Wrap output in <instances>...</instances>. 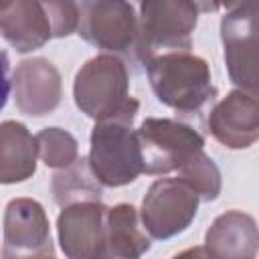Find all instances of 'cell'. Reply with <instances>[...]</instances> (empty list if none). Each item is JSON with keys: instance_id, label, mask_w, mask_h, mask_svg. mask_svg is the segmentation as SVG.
Segmentation results:
<instances>
[{"instance_id": "cell-1", "label": "cell", "mask_w": 259, "mask_h": 259, "mask_svg": "<svg viewBox=\"0 0 259 259\" xmlns=\"http://www.w3.org/2000/svg\"><path fill=\"white\" fill-rule=\"evenodd\" d=\"M150 79L160 101L182 111L198 109L208 97L212 99L214 95L206 63L196 57H160L150 65Z\"/></svg>"}, {"instance_id": "cell-2", "label": "cell", "mask_w": 259, "mask_h": 259, "mask_svg": "<svg viewBox=\"0 0 259 259\" xmlns=\"http://www.w3.org/2000/svg\"><path fill=\"white\" fill-rule=\"evenodd\" d=\"M255 14V0H237L223 18L225 57L231 77L251 93L257 89Z\"/></svg>"}, {"instance_id": "cell-3", "label": "cell", "mask_w": 259, "mask_h": 259, "mask_svg": "<svg viewBox=\"0 0 259 259\" xmlns=\"http://www.w3.org/2000/svg\"><path fill=\"white\" fill-rule=\"evenodd\" d=\"M127 123H132V117H121V121H115L111 125L95 127V134H99L103 140H107L113 146L109 148L101 140L93 138L91 164L95 174L101 178V182L109 186L132 182L136 174L142 170L140 144L127 132Z\"/></svg>"}, {"instance_id": "cell-4", "label": "cell", "mask_w": 259, "mask_h": 259, "mask_svg": "<svg viewBox=\"0 0 259 259\" xmlns=\"http://www.w3.org/2000/svg\"><path fill=\"white\" fill-rule=\"evenodd\" d=\"M144 148V168L146 172H162L178 168L186 164L196 152H200L202 138L186 125L172 123V121H144L142 130L138 132Z\"/></svg>"}, {"instance_id": "cell-5", "label": "cell", "mask_w": 259, "mask_h": 259, "mask_svg": "<svg viewBox=\"0 0 259 259\" xmlns=\"http://www.w3.org/2000/svg\"><path fill=\"white\" fill-rule=\"evenodd\" d=\"M196 190L186 180H160L144 200V223L154 237H172L196 214Z\"/></svg>"}, {"instance_id": "cell-6", "label": "cell", "mask_w": 259, "mask_h": 259, "mask_svg": "<svg viewBox=\"0 0 259 259\" xmlns=\"http://www.w3.org/2000/svg\"><path fill=\"white\" fill-rule=\"evenodd\" d=\"M40 204L32 200H14L6 214L4 255H51V239Z\"/></svg>"}, {"instance_id": "cell-7", "label": "cell", "mask_w": 259, "mask_h": 259, "mask_svg": "<svg viewBox=\"0 0 259 259\" xmlns=\"http://www.w3.org/2000/svg\"><path fill=\"white\" fill-rule=\"evenodd\" d=\"M210 130L229 148H249L257 140L255 93L233 91L212 111Z\"/></svg>"}, {"instance_id": "cell-8", "label": "cell", "mask_w": 259, "mask_h": 259, "mask_svg": "<svg viewBox=\"0 0 259 259\" xmlns=\"http://www.w3.org/2000/svg\"><path fill=\"white\" fill-rule=\"evenodd\" d=\"M103 210L99 204H79L63 210L59 217V235L63 251L69 257L103 255Z\"/></svg>"}, {"instance_id": "cell-9", "label": "cell", "mask_w": 259, "mask_h": 259, "mask_svg": "<svg viewBox=\"0 0 259 259\" xmlns=\"http://www.w3.org/2000/svg\"><path fill=\"white\" fill-rule=\"evenodd\" d=\"M206 245L212 247V255L223 257H251L257 247L255 221L249 214L229 212L217 219L206 235Z\"/></svg>"}, {"instance_id": "cell-10", "label": "cell", "mask_w": 259, "mask_h": 259, "mask_svg": "<svg viewBox=\"0 0 259 259\" xmlns=\"http://www.w3.org/2000/svg\"><path fill=\"white\" fill-rule=\"evenodd\" d=\"M34 172V142L14 121L0 125V182L24 180Z\"/></svg>"}, {"instance_id": "cell-11", "label": "cell", "mask_w": 259, "mask_h": 259, "mask_svg": "<svg viewBox=\"0 0 259 259\" xmlns=\"http://www.w3.org/2000/svg\"><path fill=\"white\" fill-rule=\"evenodd\" d=\"M109 239L105 241L107 249L105 255H140L144 253L150 243L144 239L136 227V212L134 206L119 204L109 212Z\"/></svg>"}, {"instance_id": "cell-12", "label": "cell", "mask_w": 259, "mask_h": 259, "mask_svg": "<svg viewBox=\"0 0 259 259\" xmlns=\"http://www.w3.org/2000/svg\"><path fill=\"white\" fill-rule=\"evenodd\" d=\"M10 93V81H8V57L0 49V109L6 105Z\"/></svg>"}]
</instances>
